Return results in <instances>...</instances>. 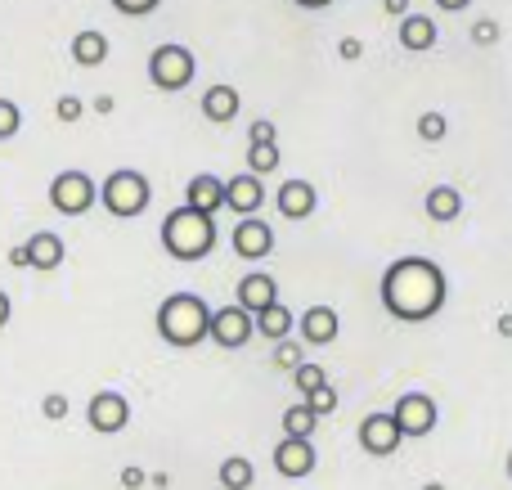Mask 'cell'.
Instances as JSON below:
<instances>
[{
  "label": "cell",
  "instance_id": "obj_1",
  "mask_svg": "<svg viewBox=\"0 0 512 490\" xmlns=\"http://www.w3.org/2000/svg\"><path fill=\"white\" fill-rule=\"evenodd\" d=\"M445 297H450L445 270L427 257H400L382 275V311L400 324H423L441 315Z\"/></svg>",
  "mask_w": 512,
  "mask_h": 490
},
{
  "label": "cell",
  "instance_id": "obj_2",
  "mask_svg": "<svg viewBox=\"0 0 512 490\" xmlns=\"http://www.w3.org/2000/svg\"><path fill=\"white\" fill-rule=\"evenodd\" d=\"M162 248L176 261H203L216 248V216H203L194 207H171L162 221Z\"/></svg>",
  "mask_w": 512,
  "mask_h": 490
},
{
  "label": "cell",
  "instance_id": "obj_3",
  "mask_svg": "<svg viewBox=\"0 0 512 490\" xmlns=\"http://www.w3.org/2000/svg\"><path fill=\"white\" fill-rule=\"evenodd\" d=\"M207 329H212V306L198 293H176L158 306V333L167 347H198V342H207Z\"/></svg>",
  "mask_w": 512,
  "mask_h": 490
},
{
  "label": "cell",
  "instance_id": "obj_4",
  "mask_svg": "<svg viewBox=\"0 0 512 490\" xmlns=\"http://www.w3.org/2000/svg\"><path fill=\"white\" fill-rule=\"evenodd\" d=\"M99 203H104V212L117 216V221H135V216L149 212L153 185H149V176H144V171L117 167V171H108V180L99 185Z\"/></svg>",
  "mask_w": 512,
  "mask_h": 490
},
{
  "label": "cell",
  "instance_id": "obj_5",
  "mask_svg": "<svg viewBox=\"0 0 512 490\" xmlns=\"http://www.w3.org/2000/svg\"><path fill=\"white\" fill-rule=\"evenodd\" d=\"M194 72H198V63H194V54L185 50V45H176V41H167V45H158V50L149 54V81L158 90H185L189 81H194Z\"/></svg>",
  "mask_w": 512,
  "mask_h": 490
},
{
  "label": "cell",
  "instance_id": "obj_6",
  "mask_svg": "<svg viewBox=\"0 0 512 490\" xmlns=\"http://www.w3.org/2000/svg\"><path fill=\"white\" fill-rule=\"evenodd\" d=\"M99 203V185L86 176V171H59V176L50 180V207L59 216H86L90 207Z\"/></svg>",
  "mask_w": 512,
  "mask_h": 490
},
{
  "label": "cell",
  "instance_id": "obj_7",
  "mask_svg": "<svg viewBox=\"0 0 512 490\" xmlns=\"http://www.w3.org/2000/svg\"><path fill=\"white\" fill-rule=\"evenodd\" d=\"M391 419H396L400 437H427V432H436V419H441V410H436L432 396L405 392L396 405H391Z\"/></svg>",
  "mask_w": 512,
  "mask_h": 490
},
{
  "label": "cell",
  "instance_id": "obj_8",
  "mask_svg": "<svg viewBox=\"0 0 512 490\" xmlns=\"http://www.w3.org/2000/svg\"><path fill=\"white\" fill-rule=\"evenodd\" d=\"M252 333H256V320L243 311V306H221V311H212V329H207V338H212L216 347L239 351V347L252 342Z\"/></svg>",
  "mask_w": 512,
  "mask_h": 490
},
{
  "label": "cell",
  "instance_id": "obj_9",
  "mask_svg": "<svg viewBox=\"0 0 512 490\" xmlns=\"http://www.w3.org/2000/svg\"><path fill=\"white\" fill-rule=\"evenodd\" d=\"M230 248H234V257H243V261H265L274 252V230L261 216H243L230 234Z\"/></svg>",
  "mask_w": 512,
  "mask_h": 490
},
{
  "label": "cell",
  "instance_id": "obj_10",
  "mask_svg": "<svg viewBox=\"0 0 512 490\" xmlns=\"http://www.w3.org/2000/svg\"><path fill=\"white\" fill-rule=\"evenodd\" d=\"M400 428H396V419H391V410H378V414H364V423H360V446L369 450L373 459H387V455H396L400 450Z\"/></svg>",
  "mask_w": 512,
  "mask_h": 490
},
{
  "label": "cell",
  "instance_id": "obj_11",
  "mask_svg": "<svg viewBox=\"0 0 512 490\" xmlns=\"http://www.w3.org/2000/svg\"><path fill=\"white\" fill-rule=\"evenodd\" d=\"M86 419L95 432H104V437H113V432H122L126 423H131V405H126L122 392H95L86 405Z\"/></svg>",
  "mask_w": 512,
  "mask_h": 490
},
{
  "label": "cell",
  "instance_id": "obj_12",
  "mask_svg": "<svg viewBox=\"0 0 512 490\" xmlns=\"http://www.w3.org/2000/svg\"><path fill=\"white\" fill-rule=\"evenodd\" d=\"M225 207H230L239 221H243V216H261V207H265L261 176H252V171H239V176L225 180Z\"/></svg>",
  "mask_w": 512,
  "mask_h": 490
},
{
  "label": "cell",
  "instance_id": "obj_13",
  "mask_svg": "<svg viewBox=\"0 0 512 490\" xmlns=\"http://www.w3.org/2000/svg\"><path fill=\"white\" fill-rule=\"evenodd\" d=\"M274 207H279L283 221H310L319 207V194L310 180H283L279 194H274Z\"/></svg>",
  "mask_w": 512,
  "mask_h": 490
},
{
  "label": "cell",
  "instance_id": "obj_14",
  "mask_svg": "<svg viewBox=\"0 0 512 490\" xmlns=\"http://www.w3.org/2000/svg\"><path fill=\"white\" fill-rule=\"evenodd\" d=\"M274 473L288 477V482H301V477H310V473H315V446H310V441L283 437L279 446H274Z\"/></svg>",
  "mask_w": 512,
  "mask_h": 490
},
{
  "label": "cell",
  "instance_id": "obj_15",
  "mask_svg": "<svg viewBox=\"0 0 512 490\" xmlns=\"http://www.w3.org/2000/svg\"><path fill=\"white\" fill-rule=\"evenodd\" d=\"M234 297H239L234 306H243V311H248L252 320H256V315H261L265 306L279 302V284H274V275H265V270H252V275H243V279H239Z\"/></svg>",
  "mask_w": 512,
  "mask_h": 490
},
{
  "label": "cell",
  "instance_id": "obj_16",
  "mask_svg": "<svg viewBox=\"0 0 512 490\" xmlns=\"http://www.w3.org/2000/svg\"><path fill=\"white\" fill-rule=\"evenodd\" d=\"M297 329H301V342H306V347H328V342H337L342 320H337L333 306H306Z\"/></svg>",
  "mask_w": 512,
  "mask_h": 490
},
{
  "label": "cell",
  "instance_id": "obj_17",
  "mask_svg": "<svg viewBox=\"0 0 512 490\" xmlns=\"http://www.w3.org/2000/svg\"><path fill=\"white\" fill-rule=\"evenodd\" d=\"M185 207H194V212H203V216H216L225 207V180L212 176V171H198L185 185Z\"/></svg>",
  "mask_w": 512,
  "mask_h": 490
},
{
  "label": "cell",
  "instance_id": "obj_18",
  "mask_svg": "<svg viewBox=\"0 0 512 490\" xmlns=\"http://www.w3.org/2000/svg\"><path fill=\"white\" fill-rule=\"evenodd\" d=\"M239 104H243V95L230 86V81H216V86L203 90V117L216 126L234 122V117H239Z\"/></svg>",
  "mask_w": 512,
  "mask_h": 490
},
{
  "label": "cell",
  "instance_id": "obj_19",
  "mask_svg": "<svg viewBox=\"0 0 512 490\" xmlns=\"http://www.w3.org/2000/svg\"><path fill=\"white\" fill-rule=\"evenodd\" d=\"M23 248H27V266H32V270H59L63 266V239H59V234L36 230Z\"/></svg>",
  "mask_w": 512,
  "mask_h": 490
},
{
  "label": "cell",
  "instance_id": "obj_20",
  "mask_svg": "<svg viewBox=\"0 0 512 490\" xmlns=\"http://www.w3.org/2000/svg\"><path fill=\"white\" fill-rule=\"evenodd\" d=\"M108 50H113V45H108V36L99 32V27H81V32L72 36V63H77V68H99V63L108 59Z\"/></svg>",
  "mask_w": 512,
  "mask_h": 490
},
{
  "label": "cell",
  "instance_id": "obj_21",
  "mask_svg": "<svg viewBox=\"0 0 512 490\" xmlns=\"http://www.w3.org/2000/svg\"><path fill=\"white\" fill-rule=\"evenodd\" d=\"M423 212L432 216L436 225H450V221H459L463 216V194L454 185H436V189H427V198H423Z\"/></svg>",
  "mask_w": 512,
  "mask_h": 490
},
{
  "label": "cell",
  "instance_id": "obj_22",
  "mask_svg": "<svg viewBox=\"0 0 512 490\" xmlns=\"http://www.w3.org/2000/svg\"><path fill=\"white\" fill-rule=\"evenodd\" d=\"M400 45H405V50H414V54L432 50V45H436V18L405 14V18H400Z\"/></svg>",
  "mask_w": 512,
  "mask_h": 490
},
{
  "label": "cell",
  "instance_id": "obj_23",
  "mask_svg": "<svg viewBox=\"0 0 512 490\" xmlns=\"http://www.w3.org/2000/svg\"><path fill=\"white\" fill-rule=\"evenodd\" d=\"M256 333H261V338H270V342L292 338V311H288V306H283V302L265 306V311L256 315Z\"/></svg>",
  "mask_w": 512,
  "mask_h": 490
},
{
  "label": "cell",
  "instance_id": "obj_24",
  "mask_svg": "<svg viewBox=\"0 0 512 490\" xmlns=\"http://www.w3.org/2000/svg\"><path fill=\"white\" fill-rule=\"evenodd\" d=\"M310 432H315V414H310V405H306V401H301V405H288V410H283V437L310 441Z\"/></svg>",
  "mask_w": 512,
  "mask_h": 490
},
{
  "label": "cell",
  "instance_id": "obj_25",
  "mask_svg": "<svg viewBox=\"0 0 512 490\" xmlns=\"http://www.w3.org/2000/svg\"><path fill=\"white\" fill-rule=\"evenodd\" d=\"M256 482V468H252V459H243V455H230L221 464V486L225 490H248Z\"/></svg>",
  "mask_w": 512,
  "mask_h": 490
},
{
  "label": "cell",
  "instance_id": "obj_26",
  "mask_svg": "<svg viewBox=\"0 0 512 490\" xmlns=\"http://www.w3.org/2000/svg\"><path fill=\"white\" fill-rule=\"evenodd\" d=\"M292 387H297L301 396H315V392H324L328 387V369L324 365H301V369H292Z\"/></svg>",
  "mask_w": 512,
  "mask_h": 490
},
{
  "label": "cell",
  "instance_id": "obj_27",
  "mask_svg": "<svg viewBox=\"0 0 512 490\" xmlns=\"http://www.w3.org/2000/svg\"><path fill=\"white\" fill-rule=\"evenodd\" d=\"M248 171L252 176H270V171H279V149L274 144H252L248 149Z\"/></svg>",
  "mask_w": 512,
  "mask_h": 490
},
{
  "label": "cell",
  "instance_id": "obj_28",
  "mask_svg": "<svg viewBox=\"0 0 512 490\" xmlns=\"http://www.w3.org/2000/svg\"><path fill=\"white\" fill-rule=\"evenodd\" d=\"M23 131V108L14 99H0V140H14Z\"/></svg>",
  "mask_w": 512,
  "mask_h": 490
},
{
  "label": "cell",
  "instance_id": "obj_29",
  "mask_svg": "<svg viewBox=\"0 0 512 490\" xmlns=\"http://www.w3.org/2000/svg\"><path fill=\"white\" fill-rule=\"evenodd\" d=\"M418 135H423L427 144H441L445 135H450V122H445V113H423V117H418Z\"/></svg>",
  "mask_w": 512,
  "mask_h": 490
},
{
  "label": "cell",
  "instance_id": "obj_30",
  "mask_svg": "<svg viewBox=\"0 0 512 490\" xmlns=\"http://www.w3.org/2000/svg\"><path fill=\"white\" fill-rule=\"evenodd\" d=\"M274 365L279 369H301L306 365V360H301V342H292V338H283V342H274Z\"/></svg>",
  "mask_w": 512,
  "mask_h": 490
},
{
  "label": "cell",
  "instance_id": "obj_31",
  "mask_svg": "<svg viewBox=\"0 0 512 490\" xmlns=\"http://www.w3.org/2000/svg\"><path fill=\"white\" fill-rule=\"evenodd\" d=\"M54 117H59V122H81V117H86V104H81L77 95H59L54 99Z\"/></svg>",
  "mask_w": 512,
  "mask_h": 490
},
{
  "label": "cell",
  "instance_id": "obj_32",
  "mask_svg": "<svg viewBox=\"0 0 512 490\" xmlns=\"http://www.w3.org/2000/svg\"><path fill=\"white\" fill-rule=\"evenodd\" d=\"M495 41H499V23L495 18H477V23H472V45L486 50V45H495Z\"/></svg>",
  "mask_w": 512,
  "mask_h": 490
},
{
  "label": "cell",
  "instance_id": "obj_33",
  "mask_svg": "<svg viewBox=\"0 0 512 490\" xmlns=\"http://www.w3.org/2000/svg\"><path fill=\"white\" fill-rule=\"evenodd\" d=\"M306 405H310V414H315V419H324V414L337 410V392H333V387H324V392L306 396Z\"/></svg>",
  "mask_w": 512,
  "mask_h": 490
},
{
  "label": "cell",
  "instance_id": "obj_34",
  "mask_svg": "<svg viewBox=\"0 0 512 490\" xmlns=\"http://www.w3.org/2000/svg\"><path fill=\"white\" fill-rule=\"evenodd\" d=\"M162 0H113V9L117 14H126V18H144V14H153Z\"/></svg>",
  "mask_w": 512,
  "mask_h": 490
},
{
  "label": "cell",
  "instance_id": "obj_35",
  "mask_svg": "<svg viewBox=\"0 0 512 490\" xmlns=\"http://www.w3.org/2000/svg\"><path fill=\"white\" fill-rule=\"evenodd\" d=\"M248 144H274V122L270 117H256L248 126Z\"/></svg>",
  "mask_w": 512,
  "mask_h": 490
},
{
  "label": "cell",
  "instance_id": "obj_36",
  "mask_svg": "<svg viewBox=\"0 0 512 490\" xmlns=\"http://www.w3.org/2000/svg\"><path fill=\"white\" fill-rule=\"evenodd\" d=\"M41 410H45V419H68V396L63 392H50L41 401Z\"/></svg>",
  "mask_w": 512,
  "mask_h": 490
},
{
  "label": "cell",
  "instance_id": "obj_37",
  "mask_svg": "<svg viewBox=\"0 0 512 490\" xmlns=\"http://www.w3.org/2000/svg\"><path fill=\"white\" fill-rule=\"evenodd\" d=\"M337 54H342L346 63H355L364 54V41H360V36H342V41H337Z\"/></svg>",
  "mask_w": 512,
  "mask_h": 490
},
{
  "label": "cell",
  "instance_id": "obj_38",
  "mask_svg": "<svg viewBox=\"0 0 512 490\" xmlns=\"http://www.w3.org/2000/svg\"><path fill=\"white\" fill-rule=\"evenodd\" d=\"M144 482H149V473H144V468H135V464L122 468V486H126V490H140Z\"/></svg>",
  "mask_w": 512,
  "mask_h": 490
},
{
  "label": "cell",
  "instance_id": "obj_39",
  "mask_svg": "<svg viewBox=\"0 0 512 490\" xmlns=\"http://www.w3.org/2000/svg\"><path fill=\"white\" fill-rule=\"evenodd\" d=\"M5 261H9V266H14V270H27V248H23V243H14Z\"/></svg>",
  "mask_w": 512,
  "mask_h": 490
},
{
  "label": "cell",
  "instance_id": "obj_40",
  "mask_svg": "<svg viewBox=\"0 0 512 490\" xmlns=\"http://www.w3.org/2000/svg\"><path fill=\"white\" fill-rule=\"evenodd\" d=\"M9 315H14V302H9V293H5V288H0V329H5V324H9Z\"/></svg>",
  "mask_w": 512,
  "mask_h": 490
},
{
  "label": "cell",
  "instance_id": "obj_41",
  "mask_svg": "<svg viewBox=\"0 0 512 490\" xmlns=\"http://www.w3.org/2000/svg\"><path fill=\"white\" fill-rule=\"evenodd\" d=\"M382 9H387V14H396V18H405L409 14V0H382Z\"/></svg>",
  "mask_w": 512,
  "mask_h": 490
},
{
  "label": "cell",
  "instance_id": "obj_42",
  "mask_svg": "<svg viewBox=\"0 0 512 490\" xmlns=\"http://www.w3.org/2000/svg\"><path fill=\"white\" fill-rule=\"evenodd\" d=\"M472 0H436V9H445V14H459V9H468Z\"/></svg>",
  "mask_w": 512,
  "mask_h": 490
},
{
  "label": "cell",
  "instance_id": "obj_43",
  "mask_svg": "<svg viewBox=\"0 0 512 490\" xmlns=\"http://www.w3.org/2000/svg\"><path fill=\"white\" fill-rule=\"evenodd\" d=\"M292 5H301V9H328L333 0H292Z\"/></svg>",
  "mask_w": 512,
  "mask_h": 490
},
{
  "label": "cell",
  "instance_id": "obj_44",
  "mask_svg": "<svg viewBox=\"0 0 512 490\" xmlns=\"http://www.w3.org/2000/svg\"><path fill=\"white\" fill-rule=\"evenodd\" d=\"M95 113H113V95H99L95 99Z\"/></svg>",
  "mask_w": 512,
  "mask_h": 490
},
{
  "label": "cell",
  "instance_id": "obj_45",
  "mask_svg": "<svg viewBox=\"0 0 512 490\" xmlns=\"http://www.w3.org/2000/svg\"><path fill=\"white\" fill-rule=\"evenodd\" d=\"M499 333H504V338H512V315H499Z\"/></svg>",
  "mask_w": 512,
  "mask_h": 490
},
{
  "label": "cell",
  "instance_id": "obj_46",
  "mask_svg": "<svg viewBox=\"0 0 512 490\" xmlns=\"http://www.w3.org/2000/svg\"><path fill=\"white\" fill-rule=\"evenodd\" d=\"M423 490H445V486H441V482H427V486H423Z\"/></svg>",
  "mask_w": 512,
  "mask_h": 490
},
{
  "label": "cell",
  "instance_id": "obj_47",
  "mask_svg": "<svg viewBox=\"0 0 512 490\" xmlns=\"http://www.w3.org/2000/svg\"><path fill=\"white\" fill-rule=\"evenodd\" d=\"M508 477H512V455H508Z\"/></svg>",
  "mask_w": 512,
  "mask_h": 490
}]
</instances>
